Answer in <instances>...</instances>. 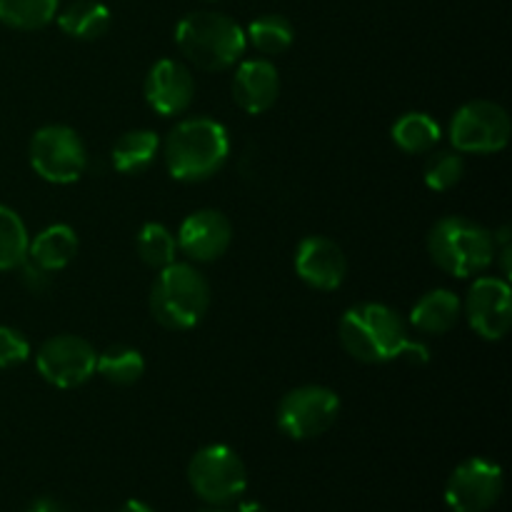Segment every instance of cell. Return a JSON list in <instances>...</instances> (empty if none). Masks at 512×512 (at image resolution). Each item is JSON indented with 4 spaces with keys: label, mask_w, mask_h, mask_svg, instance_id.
I'll list each match as a JSON object with an SVG mask.
<instances>
[{
    "label": "cell",
    "mask_w": 512,
    "mask_h": 512,
    "mask_svg": "<svg viewBox=\"0 0 512 512\" xmlns=\"http://www.w3.org/2000/svg\"><path fill=\"white\" fill-rule=\"evenodd\" d=\"M168 173L180 183H203L225 168L230 158V135L213 118H185L173 125L160 143Z\"/></svg>",
    "instance_id": "obj_1"
},
{
    "label": "cell",
    "mask_w": 512,
    "mask_h": 512,
    "mask_svg": "<svg viewBox=\"0 0 512 512\" xmlns=\"http://www.w3.org/2000/svg\"><path fill=\"white\" fill-rule=\"evenodd\" d=\"M338 338L353 360L380 365L400 358L410 340V330L403 315L390 305L358 303L340 318Z\"/></svg>",
    "instance_id": "obj_2"
},
{
    "label": "cell",
    "mask_w": 512,
    "mask_h": 512,
    "mask_svg": "<svg viewBox=\"0 0 512 512\" xmlns=\"http://www.w3.org/2000/svg\"><path fill=\"white\" fill-rule=\"evenodd\" d=\"M175 45L190 65L208 73H223L238 65L248 50L245 30L230 15L193 10L175 25Z\"/></svg>",
    "instance_id": "obj_3"
},
{
    "label": "cell",
    "mask_w": 512,
    "mask_h": 512,
    "mask_svg": "<svg viewBox=\"0 0 512 512\" xmlns=\"http://www.w3.org/2000/svg\"><path fill=\"white\" fill-rule=\"evenodd\" d=\"M210 308V283L193 263L175 260L158 270L150 288V313L165 330H193L203 323Z\"/></svg>",
    "instance_id": "obj_4"
},
{
    "label": "cell",
    "mask_w": 512,
    "mask_h": 512,
    "mask_svg": "<svg viewBox=\"0 0 512 512\" xmlns=\"http://www.w3.org/2000/svg\"><path fill=\"white\" fill-rule=\"evenodd\" d=\"M428 255L443 273L473 278L495 263V240L493 233L475 220L448 215L430 228Z\"/></svg>",
    "instance_id": "obj_5"
},
{
    "label": "cell",
    "mask_w": 512,
    "mask_h": 512,
    "mask_svg": "<svg viewBox=\"0 0 512 512\" xmlns=\"http://www.w3.org/2000/svg\"><path fill=\"white\" fill-rule=\"evenodd\" d=\"M188 483L203 503L223 508L243 498L248 490V468L228 445H205L190 460Z\"/></svg>",
    "instance_id": "obj_6"
},
{
    "label": "cell",
    "mask_w": 512,
    "mask_h": 512,
    "mask_svg": "<svg viewBox=\"0 0 512 512\" xmlns=\"http://www.w3.org/2000/svg\"><path fill=\"white\" fill-rule=\"evenodd\" d=\"M512 123L508 110L493 100H470L455 110L448 138L463 155H493L508 148Z\"/></svg>",
    "instance_id": "obj_7"
},
{
    "label": "cell",
    "mask_w": 512,
    "mask_h": 512,
    "mask_svg": "<svg viewBox=\"0 0 512 512\" xmlns=\"http://www.w3.org/2000/svg\"><path fill=\"white\" fill-rule=\"evenodd\" d=\"M30 168L53 185H70L88 168V150L70 125H43L30 138Z\"/></svg>",
    "instance_id": "obj_8"
},
{
    "label": "cell",
    "mask_w": 512,
    "mask_h": 512,
    "mask_svg": "<svg viewBox=\"0 0 512 512\" xmlns=\"http://www.w3.org/2000/svg\"><path fill=\"white\" fill-rule=\"evenodd\" d=\"M340 415V398L325 385H300L278 403L280 433L290 440H313L328 433Z\"/></svg>",
    "instance_id": "obj_9"
},
{
    "label": "cell",
    "mask_w": 512,
    "mask_h": 512,
    "mask_svg": "<svg viewBox=\"0 0 512 512\" xmlns=\"http://www.w3.org/2000/svg\"><path fill=\"white\" fill-rule=\"evenodd\" d=\"M98 350L80 335L60 333L45 340L35 353V368L45 383L60 390L80 388L95 375Z\"/></svg>",
    "instance_id": "obj_10"
},
{
    "label": "cell",
    "mask_w": 512,
    "mask_h": 512,
    "mask_svg": "<svg viewBox=\"0 0 512 512\" xmlns=\"http://www.w3.org/2000/svg\"><path fill=\"white\" fill-rule=\"evenodd\" d=\"M505 478L498 463L468 458L450 473L445 483V505L453 512H488L503 495Z\"/></svg>",
    "instance_id": "obj_11"
},
{
    "label": "cell",
    "mask_w": 512,
    "mask_h": 512,
    "mask_svg": "<svg viewBox=\"0 0 512 512\" xmlns=\"http://www.w3.org/2000/svg\"><path fill=\"white\" fill-rule=\"evenodd\" d=\"M463 315L483 340H503L512 325V290L508 280L498 275H478L463 300Z\"/></svg>",
    "instance_id": "obj_12"
},
{
    "label": "cell",
    "mask_w": 512,
    "mask_h": 512,
    "mask_svg": "<svg viewBox=\"0 0 512 512\" xmlns=\"http://www.w3.org/2000/svg\"><path fill=\"white\" fill-rule=\"evenodd\" d=\"M175 240L178 253H183L190 263H213L228 253L233 243V223L220 210L200 208L180 223Z\"/></svg>",
    "instance_id": "obj_13"
},
{
    "label": "cell",
    "mask_w": 512,
    "mask_h": 512,
    "mask_svg": "<svg viewBox=\"0 0 512 512\" xmlns=\"http://www.w3.org/2000/svg\"><path fill=\"white\" fill-rule=\"evenodd\" d=\"M143 95L145 103L163 118L183 115L195 98V78L180 60L160 58L145 75Z\"/></svg>",
    "instance_id": "obj_14"
},
{
    "label": "cell",
    "mask_w": 512,
    "mask_h": 512,
    "mask_svg": "<svg viewBox=\"0 0 512 512\" xmlns=\"http://www.w3.org/2000/svg\"><path fill=\"white\" fill-rule=\"evenodd\" d=\"M295 273L313 290H338L348 275V258L343 248L325 235H308L295 250Z\"/></svg>",
    "instance_id": "obj_15"
},
{
    "label": "cell",
    "mask_w": 512,
    "mask_h": 512,
    "mask_svg": "<svg viewBox=\"0 0 512 512\" xmlns=\"http://www.w3.org/2000/svg\"><path fill=\"white\" fill-rule=\"evenodd\" d=\"M280 95L278 68L268 58L240 60L233 75V100L248 115H263Z\"/></svg>",
    "instance_id": "obj_16"
},
{
    "label": "cell",
    "mask_w": 512,
    "mask_h": 512,
    "mask_svg": "<svg viewBox=\"0 0 512 512\" xmlns=\"http://www.w3.org/2000/svg\"><path fill=\"white\" fill-rule=\"evenodd\" d=\"M463 318V300L453 290L435 288L420 295L410 310V325L423 335H445Z\"/></svg>",
    "instance_id": "obj_17"
},
{
    "label": "cell",
    "mask_w": 512,
    "mask_h": 512,
    "mask_svg": "<svg viewBox=\"0 0 512 512\" xmlns=\"http://www.w3.org/2000/svg\"><path fill=\"white\" fill-rule=\"evenodd\" d=\"M75 255H78V235L65 223L48 225L35 238H30L28 260L48 273L68 268Z\"/></svg>",
    "instance_id": "obj_18"
},
{
    "label": "cell",
    "mask_w": 512,
    "mask_h": 512,
    "mask_svg": "<svg viewBox=\"0 0 512 512\" xmlns=\"http://www.w3.org/2000/svg\"><path fill=\"white\" fill-rule=\"evenodd\" d=\"M160 155V138L153 130H128V133L120 135L113 143V168L118 173L125 175H138L143 170H148L155 163V158Z\"/></svg>",
    "instance_id": "obj_19"
},
{
    "label": "cell",
    "mask_w": 512,
    "mask_h": 512,
    "mask_svg": "<svg viewBox=\"0 0 512 512\" xmlns=\"http://www.w3.org/2000/svg\"><path fill=\"white\" fill-rule=\"evenodd\" d=\"M55 20L68 38L95 40L108 33L110 10L98 0H73L55 15Z\"/></svg>",
    "instance_id": "obj_20"
},
{
    "label": "cell",
    "mask_w": 512,
    "mask_h": 512,
    "mask_svg": "<svg viewBox=\"0 0 512 512\" xmlns=\"http://www.w3.org/2000/svg\"><path fill=\"white\" fill-rule=\"evenodd\" d=\"M393 143L408 155H425L440 143L443 130L428 113H403L390 128Z\"/></svg>",
    "instance_id": "obj_21"
},
{
    "label": "cell",
    "mask_w": 512,
    "mask_h": 512,
    "mask_svg": "<svg viewBox=\"0 0 512 512\" xmlns=\"http://www.w3.org/2000/svg\"><path fill=\"white\" fill-rule=\"evenodd\" d=\"M95 373L118 388H130L145 375V358L140 350L130 345H110L103 353H98Z\"/></svg>",
    "instance_id": "obj_22"
},
{
    "label": "cell",
    "mask_w": 512,
    "mask_h": 512,
    "mask_svg": "<svg viewBox=\"0 0 512 512\" xmlns=\"http://www.w3.org/2000/svg\"><path fill=\"white\" fill-rule=\"evenodd\" d=\"M245 40L258 50L260 55H280L293 45L295 28L285 15L268 13L255 18L253 23L245 28Z\"/></svg>",
    "instance_id": "obj_23"
},
{
    "label": "cell",
    "mask_w": 512,
    "mask_h": 512,
    "mask_svg": "<svg viewBox=\"0 0 512 512\" xmlns=\"http://www.w3.org/2000/svg\"><path fill=\"white\" fill-rule=\"evenodd\" d=\"M30 235L23 218L8 205H0V273L18 270L28 260Z\"/></svg>",
    "instance_id": "obj_24"
},
{
    "label": "cell",
    "mask_w": 512,
    "mask_h": 512,
    "mask_svg": "<svg viewBox=\"0 0 512 512\" xmlns=\"http://www.w3.org/2000/svg\"><path fill=\"white\" fill-rule=\"evenodd\" d=\"M135 250L150 270H163L178 260V240L163 223H145L135 238Z\"/></svg>",
    "instance_id": "obj_25"
},
{
    "label": "cell",
    "mask_w": 512,
    "mask_h": 512,
    "mask_svg": "<svg viewBox=\"0 0 512 512\" xmlns=\"http://www.w3.org/2000/svg\"><path fill=\"white\" fill-rule=\"evenodd\" d=\"M58 15V0H0V23L13 30H40Z\"/></svg>",
    "instance_id": "obj_26"
},
{
    "label": "cell",
    "mask_w": 512,
    "mask_h": 512,
    "mask_svg": "<svg viewBox=\"0 0 512 512\" xmlns=\"http://www.w3.org/2000/svg\"><path fill=\"white\" fill-rule=\"evenodd\" d=\"M465 175V158L458 150H438L425 160L423 180L435 193L453 190Z\"/></svg>",
    "instance_id": "obj_27"
},
{
    "label": "cell",
    "mask_w": 512,
    "mask_h": 512,
    "mask_svg": "<svg viewBox=\"0 0 512 512\" xmlns=\"http://www.w3.org/2000/svg\"><path fill=\"white\" fill-rule=\"evenodd\" d=\"M30 358V343L20 330L0 325V370L18 368Z\"/></svg>",
    "instance_id": "obj_28"
},
{
    "label": "cell",
    "mask_w": 512,
    "mask_h": 512,
    "mask_svg": "<svg viewBox=\"0 0 512 512\" xmlns=\"http://www.w3.org/2000/svg\"><path fill=\"white\" fill-rule=\"evenodd\" d=\"M20 273H23L20 275V278H23V285L28 290H33V293H43L50 285V275H53L48 273V270L38 268L35 263H30V260H25V263L20 265Z\"/></svg>",
    "instance_id": "obj_29"
},
{
    "label": "cell",
    "mask_w": 512,
    "mask_h": 512,
    "mask_svg": "<svg viewBox=\"0 0 512 512\" xmlns=\"http://www.w3.org/2000/svg\"><path fill=\"white\" fill-rule=\"evenodd\" d=\"M400 358H403L405 363H410V365H425L430 360V353H428V348H425V343H418V340H408V345L403 348Z\"/></svg>",
    "instance_id": "obj_30"
},
{
    "label": "cell",
    "mask_w": 512,
    "mask_h": 512,
    "mask_svg": "<svg viewBox=\"0 0 512 512\" xmlns=\"http://www.w3.org/2000/svg\"><path fill=\"white\" fill-rule=\"evenodd\" d=\"M28 512H70V510L65 508V505H60L58 500L40 498V500H35L33 505H30Z\"/></svg>",
    "instance_id": "obj_31"
},
{
    "label": "cell",
    "mask_w": 512,
    "mask_h": 512,
    "mask_svg": "<svg viewBox=\"0 0 512 512\" xmlns=\"http://www.w3.org/2000/svg\"><path fill=\"white\" fill-rule=\"evenodd\" d=\"M118 512H155V510L150 508L148 503H143V500H128V503H125Z\"/></svg>",
    "instance_id": "obj_32"
},
{
    "label": "cell",
    "mask_w": 512,
    "mask_h": 512,
    "mask_svg": "<svg viewBox=\"0 0 512 512\" xmlns=\"http://www.w3.org/2000/svg\"><path fill=\"white\" fill-rule=\"evenodd\" d=\"M238 512H270L263 503H255V500H245L238 505Z\"/></svg>",
    "instance_id": "obj_33"
},
{
    "label": "cell",
    "mask_w": 512,
    "mask_h": 512,
    "mask_svg": "<svg viewBox=\"0 0 512 512\" xmlns=\"http://www.w3.org/2000/svg\"><path fill=\"white\" fill-rule=\"evenodd\" d=\"M198 512H228V510H223V508H220V505H208V508H203V510H198Z\"/></svg>",
    "instance_id": "obj_34"
}]
</instances>
